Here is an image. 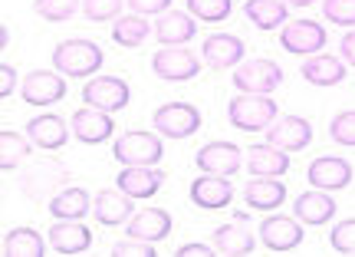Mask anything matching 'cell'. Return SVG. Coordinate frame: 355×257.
I'll return each mask as SVG.
<instances>
[{
  "mask_svg": "<svg viewBox=\"0 0 355 257\" xmlns=\"http://www.w3.org/2000/svg\"><path fill=\"white\" fill-rule=\"evenodd\" d=\"M277 113L279 106L273 103L270 92H241L227 106L230 122L237 128H243V132H263V128H270L277 122Z\"/></svg>",
  "mask_w": 355,
  "mask_h": 257,
  "instance_id": "obj_1",
  "label": "cell"
},
{
  "mask_svg": "<svg viewBox=\"0 0 355 257\" xmlns=\"http://www.w3.org/2000/svg\"><path fill=\"white\" fill-rule=\"evenodd\" d=\"M66 179H69V172H66L60 162H53V158H33L26 168H20L17 185L24 188L26 198L40 201V198H46V194L56 192L60 185H66Z\"/></svg>",
  "mask_w": 355,
  "mask_h": 257,
  "instance_id": "obj_2",
  "label": "cell"
},
{
  "mask_svg": "<svg viewBox=\"0 0 355 257\" xmlns=\"http://www.w3.org/2000/svg\"><path fill=\"white\" fill-rule=\"evenodd\" d=\"M53 66L63 76H92L102 66V50L89 40H66L53 50Z\"/></svg>",
  "mask_w": 355,
  "mask_h": 257,
  "instance_id": "obj_3",
  "label": "cell"
},
{
  "mask_svg": "<svg viewBox=\"0 0 355 257\" xmlns=\"http://www.w3.org/2000/svg\"><path fill=\"white\" fill-rule=\"evenodd\" d=\"M115 162L122 165H155L162 162V139L152 132H125L115 139Z\"/></svg>",
  "mask_w": 355,
  "mask_h": 257,
  "instance_id": "obj_4",
  "label": "cell"
},
{
  "mask_svg": "<svg viewBox=\"0 0 355 257\" xmlns=\"http://www.w3.org/2000/svg\"><path fill=\"white\" fill-rule=\"evenodd\" d=\"M152 69L155 76H162L165 83H188V79L198 76L201 60L191 50H184V47H162L152 56Z\"/></svg>",
  "mask_w": 355,
  "mask_h": 257,
  "instance_id": "obj_5",
  "label": "cell"
},
{
  "mask_svg": "<svg viewBox=\"0 0 355 257\" xmlns=\"http://www.w3.org/2000/svg\"><path fill=\"white\" fill-rule=\"evenodd\" d=\"M201 126V113L191 103H168L155 113V128L165 139H188Z\"/></svg>",
  "mask_w": 355,
  "mask_h": 257,
  "instance_id": "obj_6",
  "label": "cell"
},
{
  "mask_svg": "<svg viewBox=\"0 0 355 257\" xmlns=\"http://www.w3.org/2000/svg\"><path fill=\"white\" fill-rule=\"evenodd\" d=\"M303 221L290 218V215H270V218L260 224V241H263L266 251L273 254H286V251H296L300 241H303Z\"/></svg>",
  "mask_w": 355,
  "mask_h": 257,
  "instance_id": "obj_7",
  "label": "cell"
},
{
  "mask_svg": "<svg viewBox=\"0 0 355 257\" xmlns=\"http://www.w3.org/2000/svg\"><path fill=\"white\" fill-rule=\"evenodd\" d=\"M83 103L115 113V109H125L128 106V83L119 76H96L83 86Z\"/></svg>",
  "mask_w": 355,
  "mask_h": 257,
  "instance_id": "obj_8",
  "label": "cell"
},
{
  "mask_svg": "<svg viewBox=\"0 0 355 257\" xmlns=\"http://www.w3.org/2000/svg\"><path fill=\"white\" fill-rule=\"evenodd\" d=\"M283 83V69L270 60H247L234 73V86L241 92H273Z\"/></svg>",
  "mask_w": 355,
  "mask_h": 257,
  "instance_id": "obj_9",
  "label": "cell"
},
{
  "mask_svg": "<svg viewBox=\"0 0 355 257\" xmlns=\"http://www.w3.org/2000/svg\"><path fill=\"white\" fill-rule=\"evenodd\" d=\"M194 165L201 168V172H207V175H224L227 179L234 172H241L243 155L234 142H207L201 152H198Z\"/></svg>",
  "mask_w": 355,
  "mask_h": 257,
  "instance_id": "obj_10",
  "label": "cell"
},
{
  "mask_svg": "<svg viewBox=\"0 0 355 257\" xmlns=\"http://www.w3.org/2000/svg\"><path fill=\"white\" fill-rule=\"evenodd\" d=\"M266 142L283 149V152H303L313 142V126L303 116H283L266 128Z\"/></svg>",
  "mask_w": 355,
  "mask_h": 257,
  "instance_id": "obj_11",
  "label": "cell"
},
{
  "mask_svg": "<svg viewBox=\"0 0 355 257\" xmlns=\"http://www.w3.org/2000/svg\"><path fill=\"white\" fill-rule=\"evenodd\" d=\"M279 43L283 50L300 53V56H313L326 47V30L316 24V20H293L283 33H279Z\"/></svg>",
  "mask_w": 355,
  "mask_h": 257,
  "instance_id": "obj_12",
  "label": "cell"
},
{
  "mask_svg": "<svg viewBox=\"0 0 355 257\" xmlns=\"http://www.w3.org/2000/svg\"><path fill=\"white\" fill-rule=\"evenodd\" d=\"M66 96V79L63 73H50V69H33L24 79V99L30 106H53Z\"/></svg>",
  "mask_w": 355,
  "mask_h": 257,
  "instance_id": "obj_13",
  "label": "cell"
},
{
  "mask_svg": "<svg viewBox=\"0 0 355 257\" xmlns=\"http://www.w3.org/2000/svg\"><path fill=\"white\" fill-rule=\"evenodd\" d=\"M89 244H92L89 228L86 224H79V221H73V218H60L50 228V247L56 251V254H63V257L86 254Z\"/></svg>",
  "mask_w": 355,
  "mask_h": 257,
  "instance_id": "obj_14",
  "label": "cell"
},
{
  "mask_svg": "<svg viewBox=\"0 0 355 257\" xmlns=\"http://www.w3.org/2000/svg\"><path fill=\"white\" fill-rule=\"evenodd\" d=\"M306 179L313 188H322V192H339L345 188L349 181H352V165L343 162V158H336V155H322L316 158L309 172H306Z\"/></svg>",
  "mask_w": 355,
  "mask_h": 257,
  "instance_id": "obj_15",
  "label": "cell"
},
{
  "mask_svg": "<svg viewBox=\"0 0 355 257\" xmlns=\"http://www.w3.org/2000/svg\"><path fill=\"white\" fill-rule=\"evenodd\" d=\"M201 56L211 69H230L243 60V40L234 33H214V37L204 40Z\"/></svg>",
  "mask_w": 355,
  "mask_h": 257,
  "instance_id": "obj_16",
  "label": "cell"
},
{
  "mask_svg": "<svg viewBox=\"0 0 355 257\" xmlns=\"http://www.w3.org/2000/svg\"><path fill=\"white\" fill-rule=\"evenodd\" d=\"M115 185L132 198H152L165 185V172H158L155 165H125L122 175L115 179Z\"/></svg>",
  "mask_w": 355,
  "mask_h": 257,
  "instance_id": "obj_17",
  "label": "cell"
},
{
  "mask_svg": "<svg viewBox=\"0 0 355 257\" xmlns=\"http://www.w3.org/2000/svg\"><path fill=\"white\" fill-rule=\"evenodd\" d=\"M73 135L79 142H86V145H99L112 135V113H105V109H96V106H89V109H79L76 116H73Z\"/></svg>",
  "mask_w": 355,
  "mask_h": 257,
  "instance_id": "obj_18",
  "label": "cell"
},
{
  "mask_svg": "<svg viewBox=\"0 0 355 257\" xmlns=\"http://www.w3.org/2000/svg\"><path fill=\"white\" fill-rule=\"evenodd\" d=\"M168 231H171V215L162 208H148V211H139L135 218H128V241L155 244L168 238Z\"/></svg>",
  "mask_w": 355,
  "mask_h": 257,
  "instance_id": "obj_19",
  "label": "cell"
},
{
  "mask_svg": "<svg viewBox=\"0 0 355 257\" xmlns=\"http://www.w3.org/2000/svg\"><path fill=\"white\" fill-rule=\"evenodd\" d=\"M198 17L194 13H181V10H165L155 24V37L162 40V47H181L198 33Z\"/></svg>",
  "mask_w": 355,
  "mask_h": 257,
  "instance_id": "obj_20",
  "label": "cell"
},
{
  "mask_svg": "<svg viewBox=\"0 0 355 257\" xmlns=\"http://www.w3.org/2000/svg\"><path fill=\"white\" fill-rule=\"evenodd\" d=\"M234 198V188L224 175H207L204 172L198 181H191V201L198 208H224L230 205Z\"/></svg>",
  "mask_w": 355,
  "mask_h": 257,
  "instance_id": "obj_21",
  "label": "cell"
},
{
  "mask_svg": "<svg viewBox=\"0 0 355 257\" xmlns=\"http://www.w3.org/2000/svg\"><path fill=\"white\" fill-rule=\"evenodd\" d=\"M214 251L227 257H247L254 254V234L247 231L243 221H230V224H220L214 231Z\"/></svg>",
  "mask_w": 355,
  "mask_h": 257,
  "instance_id": "obj_22",
  "label": "cell"
},
{
  "mask_svg": "<svg viewBox=\"0 0 355 257\" xmlns=\"http://www.w3.org/2000/svg\"><path fill=\"white\" fill-rule=\"evenodd\" d=\"M283 198H286V188L270 175H257L254 181L243 185V201L257 211H273V208L283 205Z\"/></svg>",
  "mask_w": 355,
  "mask_h": 257,
  "instance_id": "obj_23",
  "label": "cell"
},
{
  "mask_svg": "<svg viewBox=\"0 0 355 257\" xmlns=\"http://www.w3.org/2000/svg\"><path fill=\"white\" fill-rule=\"evenodd\" d=\"M293 215L303 221V224H326V221H332V215H336V201H332L329 192L313 188V192H306L296 198Z\"/></svg>",
  "mask_w": 355,
  "mask_h": 257,
  "instance_id": "obj_24",
  "label": "cell"
},
{
  "mask_svg": "<svg viewBox=\"0 0 355 257\" xmlns=\"http://www.w3.org/2000/svg\"><path fill=\"white\" fill-rule=\"evenodd\" d=\"M26 135L33 145L40 149H63L66 145V122L60 116H53V113H43V116H33L30 119V126H26Z\"/></svg>",
  "mask_w": 355,
  "mask_h": 257,
  "instance_id": "obj_25",
  "label": "cell"
},
{
  "mask_svg": "<svg viewBox=\"0 0 355 257\" xmlns=\"http://www.w3.org/2000/svg\"><path fill=\"white\" fill-rule=\"evenodd\" d=\"M247 168H250L254 175H270V179H279V175L290 168V158H286V152H283V149H277V145L263 142V145H250V149H247Z\"/></svg>",
  "mask_w": 355,
  "mask_h": 257,
  "instance_id": "obj_26",
  "label": "cell"
},
{
  "mask_svg": "<svg viewBox=\"0 0 355 257\" xmlns=\"http://www.w3.org/2000/svg\"><path fill=\"white\" fill-rule=\"evenodd\" d=\"M92 211H96V218H99V224H122V221H128V215H132V194H125L122 188L119 192H102L96 194V201H92Z\"/></svg>",
  "mask_w": 355,
  "mask_h": 257,
  "instance_id": "obj_27",
  "label": "cell"
},
{
  "mask_svg": "<svg viewBox=\"0 0 355 257\" xmlns=\"http://www.w3.org/2000/svg\"><path fill=\"white\" fill-rule=\"evenodd\" d=\"M303 76L313 83V86H336V83H343L345 76V63L343 60H336V56H309L303 63Z\"/></svg>",
  "mask_w": 355,
  "mask_h": 257,
  "instance_id": "obj_28",
  "label": "cell"
},
{
  "mask_svg": "<svg viewBox=\"0 0 355 257\" xmlns=\"http://www.w3.org/2000/svg\"><path fill=\"white\" fill-rule=\"evenodd\" d=\"M243 13L260 30H273V26L286 24V0H247Z\"/></svg>",
  "mask_w": 355,
  "mask_h": 257,
  "instance_id": "obj_29",
  "label": "cell"
},
{
  "mask_svg": "<svg viewBox=\"0 0 355 257\" xmlns=\"http://www.w3.org/2000/svg\"><path fill=\"white\" fill-rule=\"evenodd\" d=\"M3 254L7 257H43L46 254V244L33 228H13L7 238H3Z\"/></svg>",
  "mask_w": 355,
  "mask_h": 257,
  "instance_id": "obj_30",
  "label": "cell"
},
{
  "mask_svg": "<svg viewBox=\"0 0 355 257\" xmlns=\"http://www.w3.org/2000/svg\"><path fill=\"white\" fill-rule=\"evenodd\" d=\"M89 194L83 192V188H63V192H56L50 198V215H56V218H86V211H89Z\"/></svg>",
  "mask_w": 355,
  "mask_h": 257,
  "instance_id": "obj_31",
  "label": "cell"
},
{
  "mask_svg": "<svg viewBox=\"0 0 355 257\" xmlns=\"http://www.w3.org/2000/svg\"><path fill=\"white\" fill-rule=\"evenodd\" d=\"M155 33V26H148V20L141 13H128V17H115L112 26V40L119 47H139L145 43V37Z\"/></svg>",
  "mask_w": 355,
  "mask_h": 257,
  "instance_id": "obj_32",
  "label": "cell"
},
{
  "mask_svg": "<svg viewBox=\"0 0 355 257\" xmlns=\"http://www.w3.org/2000/svg\"><path fill=\"white\" fill-rule=\"evenodd\" d=\"M26 152H30V135H20V132H10V128L0 132V165H3V172L20 168Z\"/></svg>",
  "mask_w": 355,
  "mask_h": 257,
  "instance_id": "obj_33",
  "label": "cell"
},
{
  "mask_svg": "<svg viewBox=\"0 0 355 257\" xmlns=\"http://www.w3.org/2000/svg\"><path fill=\"white\" fill-rule=\"evenodd\" d=\"M79 7H83V0H33V10H37L43 20H53V24L69 20Z\"/></svg>",
  "mask_w": 355,
  "mask_h": 257,
  "instance_id": "obj_34",
  "label": "cell"
},
{
  "mask_svg": "<svg viewBox=\"0 0 355 257\" xmlns=\"http://www.w3.org/2000/svg\"><path fill=\"white\" fill-rule=\"evenodd\" d=\"M188 10L198 17V20H227L230 13V0H188Z\"/></svg>",
  "mask_w": 355,
  "mask_h": 257,
  "instance_id": "obj_35",
  "label": "cell"
},
{
  "mask_svg": "<svg viewBox=\"0 0 355 257\" xmlns=\"http://www.w3.org/2000/svg\"><path fill=\"white\" fill-rule=\"evenodd\" d=\"M329 241H332V251H336V254L355 257V221H339V224L332 228Z\"/></svg>",
  "mask_w": 355,
  "mask_h": 257,
  "instance_id": "obj_36",
  "label": "cell"
},
{
  "mask_svg": "<svg viewBox=\"0 0 355 257\" xmlns=\"http://www.w3.org/2000/svg\"><path fill=\"white\" fill-rule=\"evenodd\" d=\"M329 135H332V142H339V145H355V109L339 113V116L332 119Z\"/></svg>",
  "mask_w": 355,
  "mask_h": 257,
  "instance_id": "obj_37",
  "label": "cell"
},
{
  "mask_svg": "<svg viewBox=\"0 0 355 257\" xmlns=\"http://www.w3.org/2000/svg\"><path fill=\"white\" fill-rule=\"evenodd\" d=\"M322 13H326V20H332V24L355 26V0H326Z\"/></svg>",
  "mask_w": 355,
  "mask_h": 257,
  "instance_id": "obj_38",
  "label": "cell"
},
{
  "mask_svg": "<svg viewBox=\"0 0 355 257\" xmlns=\"http://www.w3.org/2000/svg\"><path fill=\"white\" fill-rule=\"evenodd\" d=\"M122 0H83V10H86L89 20H96V24H102V20H112V17H119L122 13Z\"/></svg>",
  "mask_w": 355,
  "mask_h": 257,
  "instance_id": "obj_39",
  "label": "cell"
},
{
  "mask_svg": "<svg viewBox=\"0 0 355 257\" xmlns=\"http://www.w3.org/2000/svg\"><path fill=\"white\" fill-rule=\"evenodd\" d=\"M168 3H171V0H128V7L135 13H141V17H148V13H165Z\"/></svg>",
  "mask_w": 355,
  "mask_h": 257,
  "instance_id": "obj_40",
  "label": "cell"
},
{
  "mask_svg": "<svg viewBox=\"0 0 355 257\" xmlns=\"http://www.w3.org/2000/svg\"><path fill=\"white\" fill-rule=\"evenodd\" d=\"M13 86H17V69L13 66H0V99H7L13 92Z\"/></svg>",
  "mask_w": 355,
  "mask_h": 257,
  "instance_id": "obj_41",
  "label": "cell"
},
{
  "mask_svg": "<svg viewBox=\"0 0 355 257\" xmlns=\"http://www.w3.org/2000/svg\"><path fill=\"white\" fill-rule=\"evenodd\" d=\"M112 254L115 257H122V254H145V257H152L155 254V247H148L145 241H135V244H122V247H112Z\"/></svg>",
  "mask_w": 355,
  "mask_h": 257,
  "instance_id": "obj_42",
  "label": "cell"
},
{
  "mask_svg": "<svg viewBox=\"0 0 355 257\" xmlns=\"http://www.w3.org/2000/svg\"><path fill=\"white\" fill-rule=\"evenodd\" d=\"M217 254L214 247H204V244H184V247H178V257H211Z\"/></svg>",
  "mask_w": 355,
  "mask_h": 257,
  "instance_id": "obj_43",
  "label": "cell"
},
{
  "mask_svg": "<svg viewBox=\"0 0 355 257\" xmlns=\"http://www.w3.org/2000/svg\"><path fill=\"white\" fill-rule=\"evenodd\" d=\"M339 50H343V56H345V60H349V63L355 66V30H352V33H345V37H343V47H339Z\"/></svg>",
  "mask_w": 355,
  "mask_h": 257,
  "instance_id": "obj_44",
  "label": "cell"
},
{
  "mask_svg": "<svg viewBox=\"0 0 355 257\" xmlns=\"http://www.w3.org/2000/svg\"><path fill=\"white\" fill-rule=\"evenodd\" d=\"M286 3H296V7H306V3H313V0H286Z\"/></svg>",
  "mask_w": 355,
  "mask_h": 257,
  "instance_id": "obj_45",
  "label": "cell"
}]
</instances>
